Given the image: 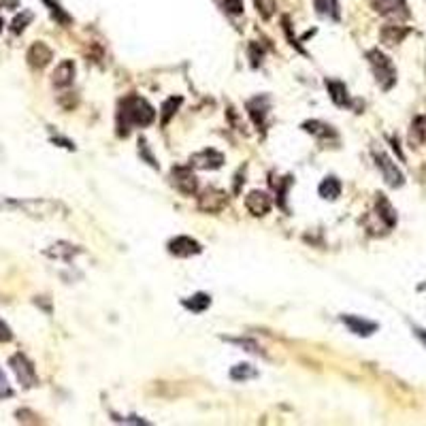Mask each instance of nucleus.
<instances>
[{"label":"nucleus","mask_w":426,"mask_h":426,"mask_svg":"<svg viewBox=\"0 0 426 426\" xmlns=\"http://www.w3.org/2000/svg\"><path fill=\"white\" fill-rule=\"evenodd\" d=\"M153 120H156V109H153L145 99H141V96L130 94L120 103L118 126H120V134H124V137L132 126L143 128V126H149Z\"/></svg>","instance_id":"1"},{"label":"nucleus","mask_w":426,"mask_h":426,"mask_svg":"<svg viewBox=\"0 0 426 426\" xmlns=\"http://www.w3.org/2000/svg\"><path fill=\"white\" fill-rule=\"evenodd\" d=\"M366 60H369V64L373 68V75H375L379 88L388 92L397 84V68H394L392 60L386 53H381L379 49L366 51Z\"/></svg>","instance_id":"2"},{"label":"nucleus","mask_w":426,"mask_h":426,"mask_svg":"<svg viewBox=\"0 0 426 426\" xmlns=\"http://www.w3.org/2000/svg\"><path fill=\"white\" fill-rule=\"evenodd\" d=\"M9 366L13 369L17 381L22 384V388H32V386H36V371H34V364L26 358V354L17 352L9 358Z\"/></svg>","instance_id":"3"},{"label":"nucleus","mask_w":426,"mask_h":426,"mask_svg":"<svg viewBox=\"0 0 426 426\" xmlns=\"http://www.w3.org/2000/svg\"><path fill=\"white\" fill-rule=\"evenodd\" d=\"M171 179H173V186H175L181 195H186V197L197 195L199 179L195 173H192V166H173Z\"/></svg>","instance_id":"4"},{"label":"nucleus","mask_w":426,"mask_h":426,"mask_svg":"<svg viewBox=\"0 0 426 426\" xmlns=\"http://www.w3.org/2000/svg\"><path fill=\"white\" fill-rule=\"evenodd\" d=\"M224 164V153L218 151V149H203V151H197L190 156V166L195 168H203V171H216Z\"/></svg>","instance_id":"5"},{"label":"nucleus","mask_w":426,"mask_h":426,"mask_svg":"<svg viewBox=\"0 0 426 426\" xmlns=\"http://www.w3.org/2000/svg\"><path fill=\"white\" fill-rule=\"evenodd\" d=\"M371 7L384 15V17H390V19H408L410 17V9H408V3L405 0H371Z\"/></svg>","instance_id":"6"},{"label":"nucleus","mask_w":426,"mask_h":426,"mask_svg":"<svg viewBox=\"0 0 426 426\" xmlns=\"http://www.w3.org/2000/svg\"><path fill=\"white\" fill-rule=\"evenodd\" d=\"M375 162H377V166H379V171H381V175H384L386 184H388L390 188H401V186L405 184L403 173L399 171V166H397L388 156H386L384 151H375Z\"/></svg>","instance_id":"7"},{"label":"nucleus","mask_w":426,"mask_h":426,"mask_svg":"<svg viewBox=\"0 0 426 426\" xmlns=\"http://www.w3.org/2000/svg\"><path fill=\"white\" fill-rule=\"evenodd\" d=\"M228 205V195L218 188H209L205 190L201 199H199V209L205 213H220Z\"/></svg>","instance_id":"8"},{"label":"nucleus","mask_w":426,"mask_h":426,"mask_svg":"<svg viewBox=\"0 0 426 426\" xmlns=\"http://www.w3.org/2000/svg\"><path fill=\"white\" fill-rule=\"evenodd\" d=\"M168 251H171L173 256H177V258H190V256L201 254L203 245L197 239L181 235V237H175V239L168 241Z\"/></svg>","instance_id":"9"},{"label":"nucleus","mask_w":426,"mask_h":426,"mask_svg":"<svg viewBox=\"0 0 426 426\" xmlns=\"http://www.w3.org/2000/svg\"><path fill=\"white\" fill-rule=\"evenodd\" d=\"M51 58H53V51H51V47H49L47 43H43V41L32 43V45L28 47V51H26V60H28V64H30L32 68H36V71L45 68V66L51 62Z\"/></svg>","instance_id":"10"},{"label":"nucleus","mask_w":426,"mask_h":426,"mask_svg":"<svg viewBox=\"0 0 426 426\" xmlns=\"http://www.w3.org/2000/svg\"><path fill=\"white\" fill-rule=\"evenodd\" d=\"M271 197L266 195V192H260V190H254V192H249V195L245 197V207L247 211L251 213V216H266V213L271 211Z\"/></svg>","instance_id":"11"},{"label":"nucleus","mask_w":426,"mask_h":426,"mask_svg":"<svg viewBox=\"0 0 426 426\" xmlns=\"http://www.w3.org/2000/svg\"><path fill=\"white\" fill-rule=\"evenodd\" d=\"M341 322H343L347 328H350V331H352L354 335H358V337H369V335H373V333L377 331V324H375V322L364 320V318H360V316H343Z\"/></svg>","instance_id":"12"},{"label":"nucleus","mask_w":426,"mask_h":426,"mask_svg":"<svg viewBox=\"0 0 426 426\" xmlns=\"http://www.w3.org/2000/svg\"><path fill=\"white\" fill-rule=\"evenodd\" d=\"M73 79H75V62L73 60H62L51 75V84L55 88H68L73 84Z\"/></svg>","instance_id":"13"},{"label":"nucleus","mask_w":426,"mask_h":426,"mask_svg":"<svg viewBox=\"0 0 426 426\" xmlns=\"http://www.w3.org/2000/svg\"><path fill=\"white\" fill-rule=\"evenodd\" d=\"M247 111L251 115V120H254V124L264 128V120H266V113H268V99L266 96H256V99H251L247 103Z\"/></svg>","instance_id":"14"},{"label":"nucleus","mask_w":426,"mask_h":426,"mask_svg":"<svg viewBox=\"0 0 426 426\" xmlns=\"http://www.w3.org/2000/svg\"><path fill=\"white\" fill-rule=\"evenodd\" d=\"M326 88H328V94H331V99L335 105L339 107H347L352 101H350V92H347V86L343 82H335V79H326Z\"/></svg>","instance_id":"15"},{"label":"nucleus","mask_w":426,"mask_h":426,"mask_svg":"<svg viewBox=\"0 0 426 426\" xmlns=\"http://www.w3.org/2000/svg\"><path fill=\"white\" fill-rule=\"evenodd\" d=\"M408 28H403V26H397V24H388V26H384L381 28V32H379V38H381V43L384 45H388V47H392V45H399L405 36H408Z\"/></svg>","instance_id":"16"},{"label":"nucleus","mask_w":426,"mask_h":426,"mask_svg":"<svg viewBox=\"0 0 426 426\" xmlns=\"http://www.w3.org/2000/svg\"><path fill=\"white\" fill-rule=\"evenodd\" d=\"M377 218H379V222H384L386 228H394V224H397V211L384 195L377 197Z\"/></svg>","instance_id":"17"},{"label":"nucleus","mask_w":426,"mask_h":426,"mask_svg":"<svg viewBox=\"0 0 426 426\" xmlns=\"http://www.w3.org/2000/svg\"><path fill=\"white\" fill-rule=\"evenodd\" d=\"M303 130L312 132L314 137H318V139H335V137H337V132L333 130V126L322 124V122H318V120L305 122V124H303Z\"/></svg>","instance_id":"18"},{"label":"nucleus","mask_w":426,"mask_h":426,"mask_svg":"<svg viewBox=\"0 0 426 426\" xmlns=\"http://www.w3.org/2000/svg\"><path fill=\"white\" fill-rule=\"evenodd\" d=\"M314 7L322 17L328 19H337L341 17V9H339V0H314Z\"/></svg>","instance_id":"19"},{"label":"nucleus","mask_w":426,"mask_h":426,"mask_svg":"<svg viewBox=\"0 0 426 426\" xmlns=\"http://www.w3.org/2000/svg\"><path fill=\"white\" fill-rule=\"evenodd\" d=\"M318 192H320V197H322V199H326V201H335V199L341 197V181H339L337 177H326V179L320 184Z\"/></svg>","instance_id":"20"},{"label":"nucleus","mask_w":426,"mask_h":426,"mask_svg":"<svg viewBox=\"0 0 426 426\" xmlns=\"http://www.w3.org/2000/svg\"><path fill=\"white\" fill-rule=\"evenodd\" d=\"M79 247H75V245H68V243H55L51 245L45 254L51 256V258H58V260H71L75 254H79Z\"/></svg>","instance_id":"21"},{"label":"nucleus","mask_w":426,"mask_h":426,"mask_svg":"<svg viewBox=\"0 0 426 426\" xmlns=\"http://www.w3.org/2000/svg\"><path fill=\"white\" fill-rule=\"evenodd\" d=\"M186 309H190L192 314H203L205 309L211 305V297L209 295H203V292H199V295H195V297H190V299H184V303H181Z\"/></svg>","instance_id":"22"},{"label":"nucleus","mask_w":426,"mask_h":426,"mask_svg":"<svg viewBox=\"0 0 426 426\" xmlns=\"http://www.w3.org/2000/svg\"><path fill=\"white\" fill-rule=\"evenodd\" d=\"M256 375H258V371L251 364H247V362L235 364L230 369V379H235V381H247V379L256 377Z\"/></svg>","instance_id":"23"},{"label":"nucleus","mask_w":426,"mask_h":426,"mask_svg":"<svg viewBox=\"0 0 426 426\" xmlns=\"http://www.w3.org/2000/svg\"><path fill=\"white\" fill-rule=\"evenodd\" d=\"M181 103H184L181 96H173V99L164 101V105H162V113H160V124H162V126H166V124L171 122V118L177 113V109H179V105H181Z\"/></svg>","instance_id":"24"},{"label":"nucleus","mask_w":426,"mask_h":426,"mask_svg":"<svg viewBox=\"0 0 426 426\" xmlns=\"http://www.w3.org/2000/svg\"><path fill=\"white\" fill-rule=\"evenodd\" d=\"M32 19H34L32 11H22V13H19V15L13 19V24H11V32H15V34L24 32V30H26V26L32 22Z\"/></svg>","instance_id":"25"},{"label":"nucleus","mask_w":426,"mask_h":426,"mask_svg":"<svg viewBox=\"0 0 426 426\" xmlns=\"http://www.w3.org/2000/svg\"><path fill=\"white\" fill-rule=\"evenodd\" d=\"M45 5L49 7V13L53 15L55 22H60V24H71V15L66 11H62V7L55 3V0H45Z\"/></svg>","instance_id":"26"},{"label":"nucleus","mask_w":426,"mask_h":426,"mask_svg":"<svg viewBox=\"0 0 426 426\" xmlns=\"http://www.w3.org/2000/svg\"><path fill=\"white\" fill-rule=\"evenodd\" d=\"M256 3V9H258V13L264 17V19H268L271 15L275 13V7H277V0H254Z\"/></svg>","instance_id":"27"},{"label":"nucleus","mask_w":426,"mask_h":426,"mask_svg":"<svg viewBox=\"0 0 426 426\" xmlns=\"http://www.w3.org/2000/svg\"><path fill=\"white\" fill-rule=\"evenodd\" d=\"M11 397H13V388H11L5 371L0 369V399H11Z\"/></svg>","instance_id":"28"},{"label":"nucleus","mask_w":426,"mask_h":426,"mask_svg":"<svg viewBox=\"0 0 426 426\" xmlns=\"http://www.w3.org/2000/svg\"><path fill=\"white\" fill-rule=\"evenodd\" d=\"M224 9L232 15H241L245 11L243 0H224Z\"/></svg>","instance_id":"29"},{"label":"nucleus","mask_w":426,"mask_h":426,"mask_svg":"<svg viewBox=\"0 0 426 426\" xmlns=\"http://www.w3.org/2000/svg\"><path fill=\"white\" fill-rule=\"evenodd\" d=\"M13 339V333H11V328L0 320V343H7V341H11Z\"/></svg>","instance_id":"30"},{"label":"nucleus","mask_w":426,"mask_h":426,"mask_svg":"<svg viewBox=\"0 0 426 426\" xmlns=\"http://www.w3.org/2000/svg\"><path fill=\"white\" fill-rule=\"evenodd\" d=\"M0 7H17V0H0Z\"/></svg>","instance_id":"31"},{"label":"nucleus","mask_w":426,"mask_h":426,"mask_svg":"<svg viewBox=\"0 0 426 426\" xmlns=\"http://www.w3.org/2000/svg\"><path fill=\"white\" fill-rule=\"evenodd\" d=\"M416 335H418V337L426 343V331H422V328H416Z\"/></svg>","instance_id":"32"},{"label":"nucleus","mask_w":426,"mask_h":426,"mask_svg":"<svg viewBox=\"0 0 426 426\" xmlns=\"http://www.w3.org/2000/svg\"><path fill=\"white\" fill-rule=\"evenodd\" d=\"M3 26H5V22H3V17H0V32H3Z\"/></svg>","instance_id":"33"}]
</instances>
